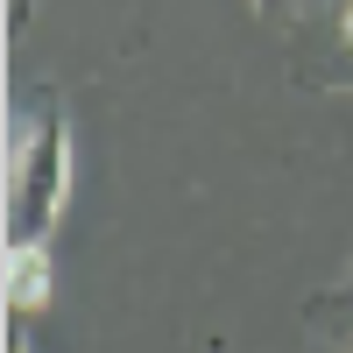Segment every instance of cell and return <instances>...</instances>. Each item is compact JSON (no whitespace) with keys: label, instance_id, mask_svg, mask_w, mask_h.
<instances>
[{"label":"cell","instance_id":"1","mask_svg":"<svg viewBox=\"0 0 353 353\" xmlns=\"http://www.w3.org/2000/svg\"><path fill=\"white\" fill-rule=\"evenodd\" d=\"M71 198V128L64 113H43L14 141V176H8V241H43L64 219Z\"/></svg>","mask_w":353,"mask_h":353},{"label":"cell","instance_id":"2","mask_svg":"<svg viewBox=\"0 0 353 353\" xmlns=\"http://www.w3.org/2000/svg\"><path fill=\"white\" fill-rule=\"evenodd\" d=\"M57 297V254L50 241H8V304L14 311H43Z\"/></svg>","mask_w":353,"mask_h":353},{"label":"cell","instance_id":"3","mask_svg":"<svg viewBox=\"0 0 353 353\" xmlns=\"http://www.w3.org/2000/svg\"><path fill=\"white\" fill-rule=\"evenodd\" d=\"M254 14H283V0H254Z\"/></svg>","mask_w":353,"mask_h":353},{"label":"cell","instance_id":"4","mask_svg":"<svg viewBox=\"0 0 353 353\" xmlns=\"http://www.w3.org/2000/svg\"><path fill=\"white\" fill-rule=\"evenodd\" d=\"M14 353H28V346H14Z\"/></svg>","mask_w":353,"mask_h":353},{"label":"cell","instance_id":"5","mask_svg":"<svg viewBox=\"0 0 353 353\" xmlns=\"http://www.w3.org/2000/svg\"><path fill=\"white\" fill-rule=\"evenodd\" d=\"M346 297H353V290H346Z\"/></svg>","mask_w":353,"mask_h":353}]
</instances>
